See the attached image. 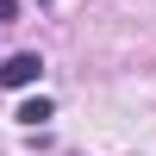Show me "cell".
Here are the masks:
<instances>
[{
    "instance_id": "obj_1",
    "label": "cell",
    "mask_w": 156,
    "mask_h": 156,
    "mask_svg": "<svg viewBox=\"0 0 156 156\" xmlns=\"http://www.w3.org/2000/svg\"><path fill=\"white\" fill-rule=\"evenodd\" d=\"M37 75H44V62H37V56H31V50H19V56H12V62H6V69H0V81H6V87H31V81H37Z\"/></svg>"
},
{
    "instance_id": "obj_2",
    "label": "cell",
    "mask_w": 156,
    "mask_h": 156,
    "mask_svg": "<svg viewBox=\"0 0 156 156\" xmlns=\"http://www.w3.org/2000/svg\"><path fill=\"white\" fill-rule=\"evenodd\" d=\"M50 119V100H25V106H19V125H44Z\"/></svg>"
}]
</instances>
